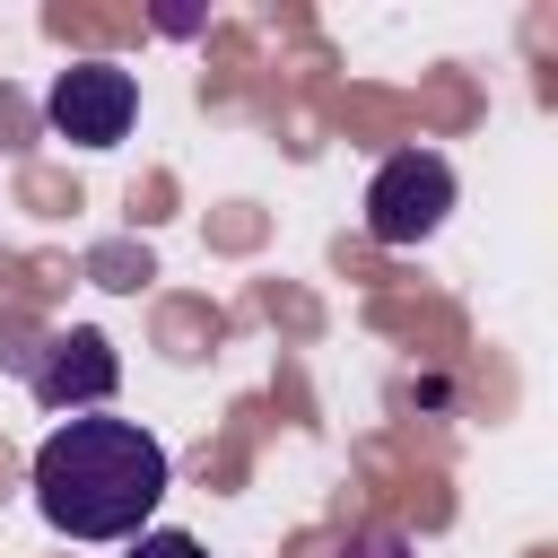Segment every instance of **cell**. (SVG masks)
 I'll return each instance as SVG.
<instances>
[{
  "mask_svg": "<svg viewBox=\"0 0 558 558\" xmlns=\"http://www.w3.org/2000/svg\"><path fill=\"white\" fill-rule=\"evenodd\" d=\"M166 480H174V462H166V445L140 418L87 410V418H61L35 445V506L70 541H131V532H148Z\"/></svg>",
  "mask_w": 558,
  "mask_h": 558,
  "instance_id": "1",
  "label": "cell"
},
{
  "mask_svg": "<svg viewBox=\"0 0 558 558\" xmlns=\"http://www.w3.org/2000/svg\"><path fill=\"white\" fill-rule=\"evenodd\" d=\"M445 209H453V166L436 148H401L366 183V235L375 244H427L445 227Z\"/></svg>",
  "mask_w": 558,
  "mask_h": 558,
  "instance_id": "2",
  "label": "cell"
},
{
  "mask_svg": "<svg viewBox=\"0 0 558 558\" xmlns=\"http://www.w3.org/2000/svg\"><path fill=\"white\" fill-rule=\"evenodd\" d=\"M113 384H122V357H113V340L105 331H44V349H26V392L44 401V410H70V418H87V410H105L113 401Z\"/></svg>",
  "mask_w": 558,
  "mask_h": 558,
  "instance_id": "3",
  "label": "cell"
},
{
  "mask_svg": "<svg viewBox=\"0 0 558 558\" xmlns=\"http://www.w3.org/2000/svg\"><path fill=\"white\" fill-rule=\"evenodd\" d=\"M131 113H140V78L113 70V61H70V70L52 78V96H44V122H52L70 148H113V140L131 131Z\"/></svg>",
  "mask_w": 558,
  "mask_h": 558,
  "instance_id": "4",
  "label": "cell"
},
{
  "mask_svg": "<svg viewBox=\"0 0 558 558\" xmlns=\"http://www.w3.org/2000/svg\"><path fill=\"white\" fill-rule=\"evenodd\" d=\"M131 558H209V549H201L192 532H140V549H131Z\"/></svg>",
  "mask_w": 558,
  "mask_h": 558,
  "instance_id": "5",
  "label": "cell"
},
{
  "mask_svg": "<svg viewBox=\"0 0 558 558\" xmlns=\"http://www.w3.org/2000/svg\"><path fill=\"white\" fill-rule=\"evenodd\" d=\"M340 558H418V549H410L401 532H357V541H349Z\"/></svg>",
  "mask_w": 558,
  "mask_h": 558,
  "instance_id": "6",
  "label": "cell"
}]
</instances>
